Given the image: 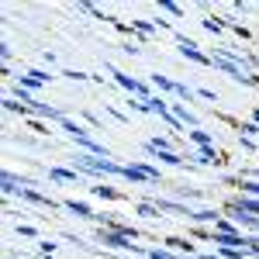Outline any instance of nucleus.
<instances>
[{
	"instance_id": "nucleus-7",
	"label": "nucleus",
	"mask_w": 259,
	"mask_h": 259,
	"mask_svg": "<svg viewBox=\"0 0 259 259\" xmlns=\"http://www.w3.org/2000/svg\"><path fill=\"white\" fill-rule=\"evenodd\" d=\"M139 214H145V218H156V207H152V204H139Z\"/></svg>"
},
{
	"instance_id": "nucleus-10",
	"label": "nucleus",
	"mask_w": 259,
	"mask_h": 259,
	"mask_svg": "<svg viewBox=\"0 0 259 259\" xmlns=\"http://www.w3.org/2000/svg\"><path fill=\"white\" fill-rule=\"evenodd\" d=\"M149 259H169V256H162V252H149Z\"/></svg>"
},
{
	"instance_id": "nucleus-2",
	"label": "nucleus",
	"mask_w": 259,
	"mask_h": 259,
	"mask_svg": "<svg viewBox=\"0 0 259 259\" xmlns=\"http://www.w3.org/2000/svg\"><path fill=\"white\" fill-rule=\"evenodd\" d=\"M183 56H190V59L204 62V66H207V62H211V59H207V56H200V52H197V45H194V41H183Z\"/></svg>"
},
{
	"instance_id": "nucleus-11",
	"label": "nucleus",
	"mask_w": 259,
	"mask_h": 259,
	"mask_svg": "<svg viewBox=\"0 0 259 259\" xmlns=\"http://www.w3.org/2000/svg\"><path fill=\"white\" fill-rule=\"evenodd\" d=\"M256 121H259V114H256Z\"/></svg>"
},
{
	"instance_id": "nucleus-4",
	"label": "nucleus",
	"mask_w": 259,
	"mask_h": 259,
	"mask_svg": "<svg viewBox=\"0 0 259 259\" xmlns=\"http://www.w3.org/2000/svg\"><path fill=\"white\" fill-rule=\"evenodd\" d=\"M69 211H73V214H83V218L90 214V207H87V204H76V200H69Z\"/></svg>"
},
{
	"instance_id": "nucleus-3",
	"label": "nucleus",
	"mask_w": 259,
	"mask_h": 259,
	"mask_svg": "<svg viewBox=\"0 0 259 259\" xmlns=\"http://www.w3.org/2000/svg\"><path fill=\"white\" fill-rule=\"evenodd\" d=\"M114 76H118V83H121V87H128V90H139V94H142V87H139L135 80H132V76H121V73H114Z\"/></svg>"
},
{
	"instance_id": "nucleus-9",
	"label": "nucleus",
	"mask_w": 259,
	"mask_h": 259,
	"mask_svg": "<svg viewBox=\"0 0 259 259\" xmlns=\"http://www.w3.org/2000/svg\"><path fill=\"white\" fill-rule=\"evenodd\" d=\"M242 187H245L249 194H259V183H256V180H249V183H242Z\"/></svg>"
},
{
	"instance_id": "nucleus-8",
	"label": "nucleus",
	"mask_w": 259,
	"mask_h": 259,
	"mask_svg": "<svg viewBox=\"0 0 259 259\" xmlns=\"http://www.w3.org/2000/svg\"><path fill=\"white\" fill-rule=\"evenodd\" d=\"M190 139L197 142V145H204V149H207V135H204V132H190Z\"/></svg>"
},
{
	"instance_id": "nucleus-6",
	"label": "nucleus",
	"mask_w": 259,
	"mask_h": 259,
	"mask_svg": "<svg viewBox=\"0 0 259 259\" xmlns=\"http://www.w3.org/2000/svg\"><path fill=\"white\" fill-rule=\"evenodd\" d=\"M4 190H18V180L11 177V173H4Z\"/></svg>"
},
{
	"instance_id": "nucleus-5",
	"label": "nucleus",
	"mask_w": 259,
	"mask_h": 259,
	"mask_svg": "<svg viewBox=\"0 0 259 259\" xmlns=\"http://www.w3.org/2000/svg\"><path fill=\"white\" fill-rule=\"evenodd\" d=\"M242 207L252 211V214H259V200H252V197H242Z\"/></svg>"
},
{
	"instance_id": "nucleus-1",
	"label": "nucleus",
	"mask_w": 259,
	"mask_h": 259,
	"mask_svg": "<svg viewBox=\"0 0 259 259\" xmlns=\"http://www.w3.org/2000/svg\"><path fill=\"white\" fill-rule=\"evenodd\" d=\"M100 239L107 242V245H114V249H135V242L128 239V235H121V232H100Z\"/></svg>"
}]
</instances>
